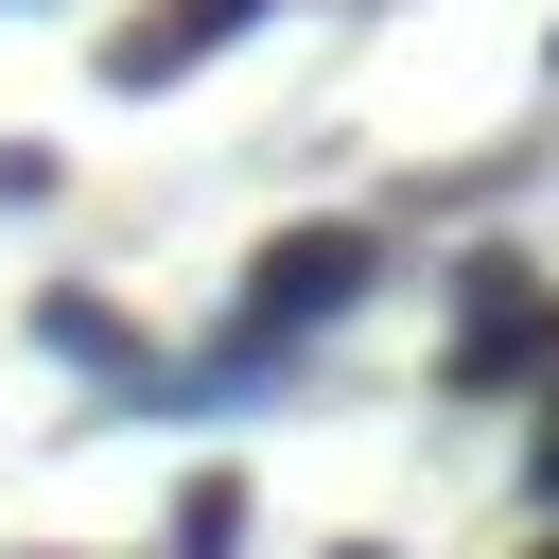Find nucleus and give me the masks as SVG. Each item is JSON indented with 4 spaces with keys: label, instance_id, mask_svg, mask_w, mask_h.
I'll use <instances>...</instances> for the list:
<instances>
[{
    "label": "nucleus",
    "instance_id": "obj_1",
    "mask_svg": "<svg viewBox=\"0 0 559 559\" xmlns=\"http://www.w3.org/2000/svg\"><path fill=\"white\" fill-rule=\"evenodd\" d=\"M367 297V227H280L262 262H245V314H227V349L210 367H157V402H245L280 349H314L332 314Z\"/></svg>",
    "mask_w": 559,
    "mask_h": 559
},
{
    "label": "nucleus",
    "instance_id": "obj_2",
    "mask_svg": "<svg viewBox=\"0 0 559 559\" xmlns=\"http://www.w3.org/2000/svg\"><path fill=\"white\" fill-rule=\"evenodd\" d=\"M454 280H472V297H454V384H524V367H559V280H524L507 245H472Z\"/></svg>",
    "mask_w": 559,
    "mask_h": 559
},
{
    "label": "nucleus",
    "instance_id": "obj_3",
    "mask_svg": "<svg viewBox=\"0 0 559 559\" xmlns=\"http://www.w3.org/2000/svg\"><path fill=\"white\" fill-rule=\"evenodd\" d=\"M245 17H280V0H157V17H122V35H105V87H175V70H210Z\"/></svg>",
    "mask_w": 559,
    "mask_h": 559
},
{
    "label": "nucleus",
    "instance_id": "obj_4",
    "mask_svg": "<svg viewBox=\"0 0 559 559\" xmlns=\"http://www.w3.org/2000/svg\"><path fill=\"white\" fill-rule=\"evenodd\" d=\"M35 332H52V349H70V367H105V384H122V419H140V402H157V349H140V332H122V314H105V297H52V314H35Z\"/></svg>",
    "mask_w": 559,
    "mask_h": 559
},
{
    "label": "nucleus",
    "instance_id": "obj_5",
    "mask_svg": "<svg viewBox=\"0 0 559 559\" xmlns=\"http://www.w3.org/2000/svg\"><path fill=\"white\" fill-rule=\"evenodd\" d=\"M227 542H245V489L192 472V489H175V559H227Z\"/></svg>",
    "mask_w": 559,
    "mask_h": 559
},
{
    "label": "nucleus",
    "instance_id": "obj_6",
    "mask_svg": "<svg viewBox=\"0 0 559 559\" xmlns=\"http://www.w3.org/2000/svg\"><path fill=\"white\" fill-rule=\"evenodd\" d=\"M524 472H542V507H559V367H542V437H524Z\"/></svg>",
    "mask_w": 559,
    "mask_h": 559
},
{
    "label": "nucleus",
    "instance_id": "obj_7",
    "mask_svg": "<svg viewBox=\"0 0 559 559\" xmlns=\"http://www.w3.org/2000/svg\"><path fill=\"white\" fill-rule=\"evenodd\" d=\"M349 559H367V542H349Z\"/></svg>",
    "mask_w": 559,
    "mask_h": 559
},
{
    "label": "nucleus",
    "instance_id": "obj_8",
    "mask_svg": "<svg viewBox=\"0 0 559 559\" xmlns=\"http://www.w3.org/2000/svg\"><path fill=\"white\" fill-rule=\"evenodd\" d=\"M542 559H559V542H542Z\"/></svg>",
    "mask_w": 559,
    "mask_h": 559
}]
</instances>
